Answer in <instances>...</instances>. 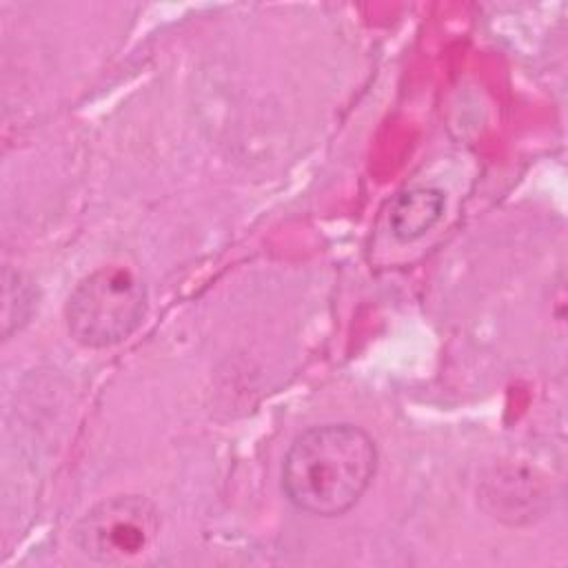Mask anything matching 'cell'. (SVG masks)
<instances>
[{"label": "cell", "mask_w": 568, "mask_h": 568, "mask_svg": "<svg viewBox=\"0 0 568 568\" xmlns=\"http://www.w3.org/2000/svg\"><path fill=\"white\" fill-rule=\"evenodd\" d=\"M377 470L373 437L353 424H322L300 433L282 464V490L302 513L339 517L366 493Z\"/></svg>", "instance_id": "6da1fadb"}, {"label": "cell", "mask_w": 568, "mask_h": 568, "mask_svg": "<svg viewBox=\"0 0 568 568\" xmlns=\"http://www.w3.org/2000/svg\"><path fill=\"white\" fill-rule=\"evenodd\" d=\"M146 313V288L140 277L118 264L100 266L71 291L64 317L69 335L87 348L124 342Z\"/></svg>", "instance_id": "7a4b0ae2"}, {"label": "cell", "mask_w": 568, "mask_h": 568, "mask_svg": "<svg viewBox=\"0 0 568 568\" xmlns=\"http://www.w3.org/2000/svg\"><path fill=\"white\" fill-rule=\"evenodd\" d=\"M160 530L155 506L142 495H113L91 506L73 528L78 550L102 564H124L146 552Z\"/></svg>", "instance_id": "3957f363"}, {"label": "cell", "mask_w": 568, "mask_h": 568, "mask_svg": "<svg viewBox=\"0 0 568 568\" xmlns=\"http://www.w3.org/2000/svg\"><path fill=\"white\" fill-rule=\"evenodd\" d=\"M444 213V193L433 186H415L399 193L388 213L390 233L399 242H413L426 235Z\"/></svg>", "instance_id": "277c9868"}]
</instances>
